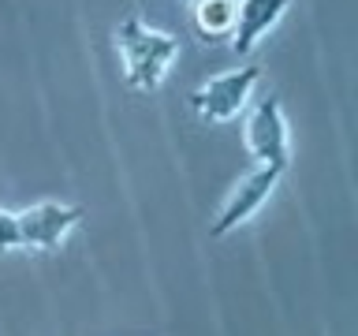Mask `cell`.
Returning <instances> with one entry per match:
<instances>
[{
	"label": "cell",
	"mask_w": 358,
	"mask_h": 336,
	"mask_svg": "<svg viewBox=\"0 0 358 336\" xmlns=\"http://www.w3.org/2000/svg\"><path fill=\"white\" fill-rule=\"evenodd\" d=\"M86 209L83 206H67V202H34L22 213H15L19 220V246L27 251H60L64 239L83 224Z\"/></svg>",
	"instance_id": "4"
},
{
	"label": "cell",
	"mask_w": 358,
	"mask_h": 336,
	"mask_svg": "<svg viewBox=\"0 0 358 336\" xmlns=\"http://www.w3.org/2000/svg\"><path fill=\"white\" fill-rule=\"evenodd\" d=\"M19 246V220L15 213L0 206V251H15Z\"/></svg>",
	"instance_id": "8"
},
{
	"label": "cell",
	"mask_w": 358,
	"mask_h": 336,
	"mask_svg": "<svg viewBox=\"0 0 358 336\" xmlns=\"http://www.w3.org/2000/svg\"><path fill=\"white\" fill-rule=\"evenodd\" d=\"M235 8L239 0H194V11H190V22H194L201 41H220L231 38L235 30Z\"/></svg>",
	"instance_id": "7"
},
{
	"label": "cell",
	"mask_w": 358,
	"mask_h": 336,
	"mask_svg": "<svg viewBox=\"0 0 358 336\" xmlns=\"http://www.w3.org/2000/svg\"><path fill=\"white\" fill-rule=\"evenodd\" d=\"M291 8V0H239L235 8V30H231V52H254V45L280 22V15Z\"/></svg>",
	"instance_id": "6"
},
{
	"label": "cell",
	"mask_w": 358,
	"mask_h": 336,
	"mask_svg": "<svg viewBox=\"0 0 358 336\" xmlns=\"http://www.w3.org/2000/svg\"><path fill=\"white\" fill-rule=\"evenodd\" d=\"M116 52L123 64V78L131 90L150 94L164 83V75L172 71L179 56V38L168 30L145 27L138 15H127L116 27Z\"/></svg>",
	"instance_id": "1"
},
{
	"label": "cell",
	"mask_w": 358,
	"mask_h": 336,
	"mask_svg": "<svg viewBox=\"0 0 358 336\" xmlns=\"http://www.w3.org/2000/svg\"><path fill=\"white\" fill-rule=\"evenodd\" d=\"M257 83H262V67H235V71L213 75L209 83L190 90V108L209 123H228L243 112Z\"/></svg>",
	"instance_id": "2"
},
{
	"label": "cell",
	"mask_w": 358,
	"mask_h": 336,
	"mask_svg": "<svg viewBox=\"0 0 358 336\" xmlns=\"http://www.w3.org/2000/svg\"><path fill=\"white\" fill-rule=\"evenodd\" d=\"M280 176H284V168H273V164H257L250 176H243L239 187H231V195L224 198L220 213H217V217H213V224H209V235H213V239H224V235H231L235 228H243V224L250 220L268 198H273Z\"/></svg>",
	"instance_id": "5"
},
{
	"label": "cell",
	"mask_w": 358,
	"mask_h": 336,
	"mask_svg": "<svg viewBox=\"0 0 358 336\" xmlns=\"http://www.w3.org/2000/svg\"><path fill=\"white\" fill-rule=\"evenodd\" d=\"M246 150L257 164H273V168H284L291 164V131H287V116H284V105H280L276 94L262 97L254 105V112L246 116Z\"/></svg>",
	"instance_id": "3"
}]
</instances>
